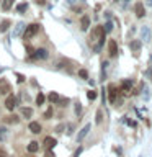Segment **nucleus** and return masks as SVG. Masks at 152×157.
Instances as JSON below:
<instances>
[{
    "label": "nucleus",
    "instance_id": "72a5a7b5",
    "mask_svg": "<svg viewBox=\"0 0 152 157\" xmlns=\"http://www.w3.org/2000/svg\"><path fill=\"white\" fill-rule=\"evenodd\" d=\"M51 116H52V108H49V110H48L46 113H44V118H46V120H49Z\"/></svg>",
    "mask_w": 152,
    "mask_h": 157
},
{
    "label": "nucleus",
    "instance_id": "f03ea898",
    "mask_svg": "<svg viewBox=\"0 0 152 157\" xmlns=\"http://www.w3.org/2000/svg\"><path fill=\"white\" fill-rule=\"evenodd\" d=\"M29 57H31V59H41V61H44V59L49 57V52H48V49L39 48V49H36V51H34Z\"/></svg>",
    "mask_w": 152,
    "mask_h": 157
},
{
    "label": "nucleus",
    "instance_id": "37998d69",
    "mask_svg": "<svg viewBox=\"0 0 152 157\" xmlns=\"http://www.w3.org/2000/svg\"><path fill=\"white\" fill-rule=\"evenodd\" d=\"M123 2H124V3H127V2H131V0H123Z\"/></svg>",
    "mask_w": 152,
    "mask_h": 157
},
{
    "label": "nucleus",
    "instance_id": "ea45409f",
    "mask_svg": "<svg viewBox=\"0 0 152 157\" xmlns=\"http://www.w3.org/2000/svg\"><path fill=\"white\" fill-rule=\"evenodd\" d=\"M105 18L110 20V18H111V12H105Z\"/></svg>",
    "mask_w": 152,
    "mask_h": 157
},
{
    "label": "nucleus",
    "instance_id": "0eeeda50",
    "mask_svg": "<svg viewBox=\"0 0 152 157\" xmlns=\"http://www.w3.org/2000/svg\"><path fill=\"white\" fill-rule=\"evenodd\" d=\"M150 36H152V33H150V28L149 26H142L141 28V39L144 43H149L150 41Z\"/></svg>",
    "mask_w": 152,
    "mask_h": 157
},
{
    "label": "nucleus",
    "instance_id": "79ce46f5",
    "mask_svg": "<svg viewBox=\"0 0 152 157\" xmlns=\"http://www.w3.org/2000/svg\"><path fill=\"white\" fill-rule=\"evenodd\" d=\"M146 5L147 7H152V0H146Z\"/></svg>",
    "mask_w": 152,
    "mask_h": 157
},
{
    "label": "nucleus",
    "instance_id": "c756f323",
    "mask_svg": "<svg viewBox=\"0 0 152 157\" xmlns=\"http://www.w3.org/2000/svg\"><path fill=\"white\" fill-rule=\"evenodd\" d=\"M78 75H80L82 78H88V72L85 71V69H80V71H78Z\"/></svg>",
    "mask_w": 152,
    "mask_h": 157
},
{
    "label": "nucleus",
    "instance_id": "6e6552de",
    "mask_svg": "<svg viewBox=\"0 0 152 157\" xmlns=\"http://www.w3.org/2000/svg\"><path fill=\"white\" fill-rule=\"evenodd\" d=\"M134 13H136V17L137 18H142L146 15V8H144V3L142 2H137L134 5Z\"/></svg>",
    "mask_w": 152,
    "mask_h": 157
},
{
    "label": "nucleus",
    "instance_id": "4be33fe9",
    "mask_svg": "<svg viewBox=\"0 0 152 157\" xmlns=\"http://www.w3.org/2000/svg\"><path fill=\"white\" fill-rule=\"evenodd\" d=\"M141 90H142V95H144L146 100H149V87H147L144 82L141 83Z\"/></svg>",
    "mask_w": 152,
    "mask_h": 157
},
{
    "label": "nucleus",
    "instance_id": "5701e85b",
    "mask_svg": "<svg viewBox=\"0 0 152 157\" xmlns=\"http://www.w3.org/2000/svg\"><path fill=\"white\" fill-rule=\"evenodd\" d=\"M7 132L8 129L5 126H0V141H5V137H7Z\"/></svg>",
    "mask_w": 152,
    "mask_h": 157
},
{
    "label": "nucleus",
    "instance_id": "bb28decb",
    "mask_svg": "<svg viewBox=\"0 0 152 157\" xmlns=\"http://www.w3.org/2000/svg\"><path fill=\"white\" fill-rule=\"evenodd\" d=\"M44 100H46V97H44L43 93L39 92V93H38V97H36V103H38V105H43V103H44Z\"/></svg>",
    "mask_w": 152,
    "mask_h": 157
},
{
    "label": "nucleus",
    "instance_id": "393cba45",
    "mask_svg": "<svg viewBox=\"0 0 152 157\" xmlns=\"http://www.w3.org/2000/svg\"><path fill=\"white\" fill-rule=\"evenodd\" d=\"M26 8H28V3H18V5H17V12H18V13L26 12Z\"/></svg>",
    "mask_w": 152,
    "mask_h": 157
},
{
    "label": "nucleus",
    "instance_id": "ddd939ff",
    "mask_svg": "<svg viewBox=\"0 0 152 157\" xmlns=\"http://www.w3.org/2000/svg\"><path fill=\"white\" fill-rule=\"evenodd\" d=\"M132 78H126V80H123V83H121V90L124 92V93H127L131 90V87H132Z\"/></svg>",
    "mask_w": 152,
    "mask_h": 157
},
{
    "label": "nucleus",
    "instance_id": "a18cd8bd",
    "mask_svg": "<svg viewBox=\"0 0 152 157\" xmlns=\"http://www.w3.org/2000/svg\"><path fill=\"white\" fill-rule=\"evenodd\" d=\"M115 2H120V0H115Z\"/></svg>",
    "mask_w": 152,
    "mask_h": 157
},
{
    "label": "nucleus",
    "instance_id": "e433bc0d",
    "mask_svg": "<svg viewBox=\"0 0 152 157\" xmlns=\"http://www.w3.org/2000/svg\"><path fill=\"white\" fill-rule=\"evenodd\" d=\"M46 157H56V155H54V152H51V149H48L46 151Z\"/></svg>",
    "mask_w": 152,
    "mask_h": 157
},
{
    "label": "nucleus",
    "instance_id": "c85d7f7f",
    "mask_svg": "<svg viewBox=\"0 0 152 157\" xmlns=\"http://www.w3.org/2000/svg\"><path fill=\"white\" fill-rule=\"evenodd\" d=\"M72 132H74V124H70V123H69V124H66V134L70 136Z\"/></svg>",
    "mask_w": 152,
    "mask_h": 157
},
{
    "label": "nucleus",
    "instance_id": "cd10ccee",
    "mask_svg": "<svg viewBox=\"0 0 152 157\" xmlns=\"http://www.w3.org/2000/svg\"><path fill=\"white\" fill-rule=\"evenodd\" d=\"M87 98H88V100H95V98H97V92L95 90H90V92H87Z\"/></svg>",
    "mask_w": 152,
    "mask_h": 157
},
{
    "label": "nucleus",
    "instance_id": "473e14b6",
    "mask_svg": "<svg viewBox=\"0 0 152 157\" xmlns=\"http://www.w3.org/2000/svg\"><path fill=\"white\" fill-rule=\"evenodd\" d=\"M82 113V105L80 103H75V115H80Z\"/></svg>",
    "mask_w": 152,
    "mask_h": 157
},
{
    "label": "nucleus",
    "instance_id": "dca6fc26",
    "mask_svg": "<svg viewBox=\"0 0 152 157\" xmlns=\"http://www.w3.org/2000/svg\"><path fill=\"white\" fill-rule=\"evenodd\" d=\"M38 151H39V142L33 141V142H29V144H28V152L34 154V152H38Z\"/></svg>",
    "mask_w": 152,
    "mask_h": 157
},
{
    "label": "nucleus",
    "instance_id": "423d86ee",
    "mask_svg": "<svg viewBox=\"0 0 152 157\" xmlns=\"http://www.w3.org/2000/svg\"><path fill=\"white\" fill-rule=\"evenodd\" d=\"M90 129H92V124H90V123H88V124H85V126H83L82 129L78 131V134H77V142H82L83 139H85V136L88 134V131H90Z\"/></svg>",
    "mask_w": 152,
    "mask_h": 157
},
{
    "label": "nucleus",
    "instance_id": "2eb2a0df",
    "mask_svg": "<svg viewBox=\"0 0 152 157\" xmlns=\"http://www.w3.org/2000/svg\"><path fill=\"white\" fill-rule=\"evenodd\" d=\"M141 46H142V41H141V39H132V41L129 43L131 51H139Z\"/></svg>",
    "mask_w": 152,
    "mask_h": 157
},
{
    "label": "nucleus",
    "instance_id": "4468645a",
    "mask_svg": "<svg viewBox=\"0 0 152 157\" xmlns=\"http://www.w3.org/2000/svg\"><path fill=\"white\" fill-rule=\"evenodd\" d=\"M43 144H44V147H46V149H51V147H54V146L57 144V141L54 139V137H51V136H48L46 139H44V142H43Z\"/></svg>",
    "mask_w": 152,
    "mask_h": 157
},
{
    "label": "nucleus",
    "instance_id": "a211bd4d",
    "mask_svg": "<svg viewBox=\"0 0 152 157\" xmlns=\"http://www.w3.org/2000/svg\"><path fill=\"white\" fill-rule=\"evenodd\" d=\"M21 115L25 116V118H31L33 116V110L29 106H23L21 108Z\"/></svg>",
    "mask_w": 152,
    "mask_h": 157
},
{
    "label": "nucleus",
    "instance_id": "f257e3e1",
    "mask_svg": "<svg viewBox=\"0 0 152 157\" xmlns=\"http://www.w3.org/2000/svg\"><path fill=\"white\" fill-rule=\"evenodd\" d=\"M38 31H39V25H38V23H31V25H28V26L25 28L23 38H25V39H29V38H33Z\"/></svg>",
    "mask_w": 152,
    "mask_h": 157
},
{
    "label": "nucleus",
    "instance_id": "c9c22d12",
    "mask_svg": "<svg viewBox=\"0 0 152 157\" xmlns=\"http://www.w3.org/2000/svg\"><path fill=\"white\" fill-rule=\"evenodd\" d=\"M17 78H18V83H23L25 82V75H21V74H17Z\"/></svg>",
    "mask_w": 152,
    "mask_h": 157
},
{
    "label": "nucleus",
    "instance_id": "f3484780",
    "mask_svg": "<svg viewBox=\"0 0 152 157\" xmlns=\"http://www.w3.org/2000/svg\"><path fill=\"white\" fill-rule=\"evenodd\" d=\"M10 25H12V21L10 20H3L2 23H0V33H5L7 29L10 28Z\"/></svg>",
    "mask_w": 152,
    "mask_h": 157
},
{
    "label": "nucleus",
    "instance_id": "58836bf2",
    "mask_svg": "<svg viewBox=\"0 0 152 157\" xmlns=\"http://www.w3.org/2000/svg\"><path fill=\"white\" fill-rule=\"evenodd\" d=\"M80 154H82V147H78V149L75 151V154H74V157H78Z\"/></svg>",
    "mask_w": 152,
    "mask_h": 157
},
{
    "label": "nucleus",
    "instance_id": "2f4dec72",
    "mask_svg": "<svg viewBox=\"0 0 152 157\" xmlns=\"http://www.w3.org/2000/svg\"><path fill=\"white\" fill-rule=\"evenodd\" d=\"M59 105L61 106H67V103H69V98H59Z\"/></svg>",
    "mask_w": 152,
    "mask_h": 157
},
{
    "label": "nucleus",
    "instance_id": "aec40b11",
    "mask_svg": "<svg viewBox=\"0 0 152 157\" xmlns=\"http://www.w3.org/2000/svg\"><path fill=\"white\" fill-rule=\"evenodd\" d=\"M12 5H13V0H3L2 2V10L3 12H8V10L12 8Z\"/></svg>",
    "mask_w": 152,
    "mask_h": 157
},
{
    "label": "nucleus",
    "instance_id": "f704fd0d",
    "mask_svg": "<svg viewBox=\"0 0 152 157\" xmlns=\"http://www.w3.org/2000/svg\"><path fill=\"white\" fill-rule=\"evenodd\" d=\"M146 77H147V78H150V80H152V67H149V69L146 71Z\"/></svg>",
    "mask_w": 152,
    "mask_h": 157
},
{
    "label": "nucleus",
    "instance_id": "1a4fd4ad",
    "mask_svg": "<svg viewBox=\"0 0 152 157\" xmlns=\"http://www.w3.org/2000/svg\"><path fill=\"white\" fill-rule=\"evenodd\" d=\"M108 52H110L111 57H115L118 54V44H116L115 39H110V41H108Z\"/></svg>",
    "mask_w": 152,
    "mask_h": 157
},
{
    "label": "nucleus",
    "instance_id": "9b49d317",
    "mask_svg": "<svg viewBox=\"0 0 152 157\" xmlns=\"http://www.w3.org/2000/svg\"><path fill=\"white\" fill-rule=\"evenodd\" d=\"M88 28H90V17H88V15H83L82 20H80V29L82 31H87Z\"/></svg>",
    "mask_w": 152,
    "mask_h": 157
},
{
    "label": "nucleus",
    "instance_id": "39448f33",
    "mask_svg": "<svg viewBox=\"0 0 152 157\" xmlns=\"http://www.w3.org/2000/svg\"><path fill=\"white\" fill-rule=\"evenodd\" d=\"M108 93H110V103L115 105L116 98H118V87L115 83H110V87H108Z\"/></svg>",
    "mask_w": 152,
    "mask_h": 157
},
{
    "label": "nucleus",
    "instance_id": "7ed1b4c3",
    "mask_svg": "<svg viewBox=\"0 0 152 157\" xmlns=\"http://www.w3.org/2000/svg\"><path fill=\"white\" fill-rule=\"evenodd\" d=\"M12 90L10 82L5 77H0V95H8V92Z\"/></svg>",
    "mask_w": 152,
    "mask_h": 157
},
{
    "label": "nucleus",
    "instance_id": "9d476101",
    "mask_svg": "<svg viewBox=\"0 0 152 157\" xmlns=\"http://www.w3.org/2000/svg\"><path fill=\"white\" fill-rule=\"evenodd\" d=\"M25 23L23 21H20V23H17V26H15V29H13V38H18V36H21V34L25 33Z\"/></svg>",
    "mask_w": 152,
    "mask_h": 157
},
{
    "label": "nucleus",
    "instance_id": "a19ab883",
    "mask_svg": "<svg viewBox=\"0 0 152 157\" xmlns=\"http://www.w3.org/2000/svg\"><path fill=\"white\" fill-rule=\"evenodd\" d=\"M36 3L38 5H44V3H46V0H36Z\"/></svg>",
    "mask_w": 152,
    "mask_h": 157
},
{
    "label": "nucleus",
    "instance_id": "b1692460",
    "mask_svg": "<svg viewBox=\"0 0 152 157\" xmlns=\"http://www.w3.org/2000/svg\"><path fill=\"white\" fill-rule=\"evenodd\" d=\"M103 29H105V33H111L113 31V21L108 20V21L105 23V26H103Z\"/></svg>",
    "mask_w": 152,
    "mask_h": 157
},
{
    "label": "nucleus",
    "instance_id": "20e7f679",
    "mask_svg": "<svg viewBox=\"0 0 152 157\" xmlns=\"http://www.w3.org/2000/svg\"><path fill=\"white\" fill-rule=\"evenodd\" d=\"M17 105H18V98H17V97H13V95H8V97H7V100H5V106H7V110L13 111Z\"/></svg>",
    "mask_w": 152,
    "mask_h": 157
},
{
    "label": "nucleus",
    "instance_id": "4c0bfd02",
    "mask_svg": "<svg viewBox=\"0 0 152 157\" xmlns=\"http://www.w3.org/2000/svg\"><path fill=\"white\" fill-rule=\"evenodd\" d=\"M101 97H103V103H105L106 101V90H105V88L101 90Z\"/></svg>",
    "mask_w": 152,
    "mask_h": 157
},
{
    "label": "nucleus",
    "instance_id": "f8f14e48",
    "mask_svg": "<svg viewBox=\"0 0 152 157\" xmlns=\"http://www.w3.org/2000/svg\"><path fill=\"white\" fill-rule=\"evenodd\" d=\"M28 128H29V131H31L33 134H39V132H41V124H39L38 121H31Z\"/></svg>",
    "mask_w": 152,
    "mask_h": 157
},
{
    "label": "nucleus",
    "instance_id": "c03bdc74",
    "mask_svg": "<svg viewBox=\"0 0 152 157\" xmlns=\"http://www.w3.org/2000/svg\"><path fill=\"white\" fill-rule=\"evenodd\" d=\"M149 61H150V62H152V56H150V57H149Z\"/></svg>",
    "mask_w": 152,
    "mask_h": 157
},
{
    "label": "nucleus",
    "instance_id": "412c9836",
    "mask_svg": "<svg viewBox=\"0 0 152 157\" xmlns=\"http://www.w3.org/2000/svg\"><path fill=\"white\" fill-rule=\"evenodd\" d=\"M49 101H51V103H57L59 101V98H61V97H59V93L57 92H51V93H49Z\"/></svg>",
    "mask_w": 152,
    "mask_h": 157
},
{
    "label": "nucleus",
    "instance_id": "a878e982",
    "mask_svg": "<svg viewBox=\"0 0 152 157\" xmlns=\"http://www.w3.org/2000/svg\"><path fill=\"white\" fill-rule=\"evenodd\" d=\"M101 121H103V111H101V110H97V118H95V123H97V124H100Z\"/></svg>",
    "mask_w": 152,
    "mask_h": 157
},
{
    "label": "nucleus",
    "instance_id": "7c9ffc66",
    "mask_svg": "<svg viewBox=\"0 0 152 157\" xmlns=\"http://www.w3.org/2000/svg\"><path fill=\"white\" fill-rule=\"evenodd\" d=\"M64 129H66V124H64V123L56 126V132H64Z\"/></svg>",
    "mask_w": 152,
    "mask_h": 157
},
{
    "label": "nucleus",
    "instance_id": "6ab92c4d",
    "mask_svg": "<svg viewBox=\"0 0 152 157\" xmlns=\"http://www.w3.org/2000/svg\"><path fill=\"white\" fill-rule=\"evenodd\" d=\"M5 121H7V123H10V124H17V123L20 121V118H18L17 115H10V116H7V118H5Z\"/></svg>",
    "mask_w": 152,
    "mask_h": 157
}]
</instances>
